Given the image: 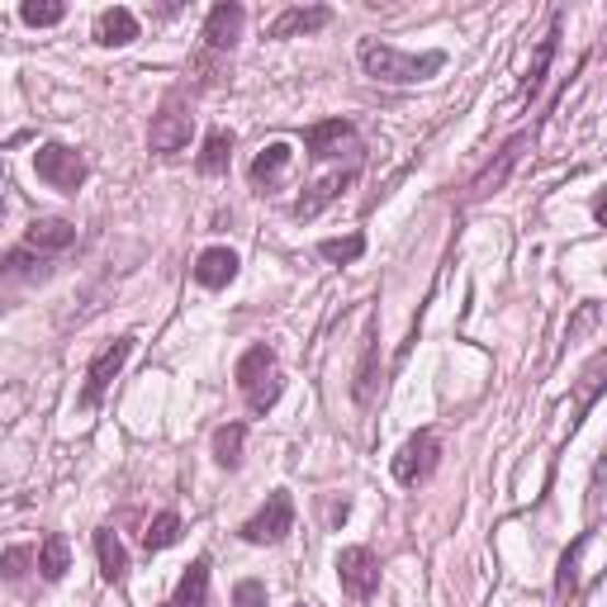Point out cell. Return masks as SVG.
<instances>
[{
	"instance_id": "obj_26",
	"label": "cell",
	"mask_w": 607,
	"mask_h": 607,
	"mask_svg": "<svg viewBox=\"0 0 607 607\" xmlns=\"http://www.w3.org/2000/svg\"><path fill=\"white\" fill-rule=\"evenodd\" d=\"M176 541H181V517L176 513H157L148 523V531H142V546H148V551H167V546H176Z\"/></svg>"
},
{
	"instance_id": "obj_11",
	"label": "cell",
	"mask_w": 607,
	"mask_h": 607,
	"mask_svg": "<svg viewBox=\"0 0 607 607\" xmlns=\"http://www.w3.org/2000/svg\"><path fill=\"white\" fill-rule=\"evenodd\" d=\"M242 24H248V10H242L238 0H224V5H214L209 20H205V48L228 53L242 38Z\"/></svg>"
},
{
	"instance_id": "obj_27",
	"label": "cell",
	"mask_w": 607,
	"mask_h": 607,
	"mask_svg": "<svg viewBox=\"0 0 607 607\" xmlns=\"http://www.w3.org/2000/svg\"><path fill=\"white\" fill-rule=\"evenodd\" d=\"M20 20H24L28 28H53V24L67 20V5H62V0H24V5H20Z\"/></svg>"
},
{
	"instance_id": "obj_18",
	"label": "cell",
	"mask_w": 607,
	"mask_h": 607,
	"mask_svg": "<svg viewBox=\"0 0 607 607\" xmlns=\"http://www.w3.org/2000/svg\"><path fill=\"white\" fill-rule=\"evenodd\" d=\"M67 570H71V546H67L62 531H48V537L38 541V574L48 584H57Z\"/></svg>"
},
{
	"instance_id": "obj_4",
	"label": "cell",
	"mask_w": 607,
	"mask_h": 607,
	"mask_svg": "<svg viewBox=\"0 0 607 607\" xmlns=\"http://www.w3.org/2000/svg\"><path fill=\"white\" fill-rule=\"evenodd\" d=\"M34 171L43 185H53L62 195H77L85 185V157L77 148H62V142H43L34 152Z\"/></svg>"
},
{
	"instance_id": "obj_14",
	"label": "cell",
	"mask_w": 607,
	"mask_h": 607,
	"mask_svg": "<svg viewBox=\"0 0 607 607\" xmlns=\"http://www.w3.org/2000/svg\"><path fill=\"white\" fill-rule=\"evenodd\" d=\"M71 242H77V224H67V219H34L24 228V248H34L38 256L43 252H67Z\"/></svg>"
},
{
	"instance_id": "obj_16",
	"label": "cell",
	"mask_w": 607,
	"mask_h": 607,
	"mask_svg": "<svg viewBox=\"0 0 607 607\" xmlns=\"http://www.w3.org/2000/svg\"><path fill=\"white\" fill-rule=\"evenodd\" d=\"M332 24V10L328 5H295L285 10L276 24H271V38H299V34H318V28Z\"/></svg>"
},
{
	"instance_id": "obj_3",
	"label": "cell",
	"mask_w": 607,
	"mask_h": 607,
	"mask_svg": "<svg viewBox=\"0 0 607 607\" xmlns=\"http://www.w3.org/2000/svg\"><path fill=\"white\" fill-rule=\"evenodd\" d=\"M437 466H442V442H437V432H432V427H423V432H413V437L399 446L394 480L403 489H417V484L432 480V470H437Z\"/></svg>"
},
{
	"instance_id": "obj_10",
	"label": "cell",
	"mask_w": 607,
	"mask_h": 607,
	"mask_svg": "<svg viewBox=\"0 0 607 607\" xmlns=\"http://www.w3.org/2000/svg\"><path fill=\"white\" fill-rule=\"evenodd\" d=\"M304 148H309V157H318V162H328V157H342V148L360 152V142H356V128L346 119H323L304 134Z\"/></svg>"
},
{
	"instance_id": "obj_6",
	"label": "cell",
	"mask_w": 607,
	"mask_h": 607,
	"mask_svg": "<svg viewBox=\"0 0 607 607\" xmlns=\"http://www.w3.org/2000/svg\"><path fill=\"white\" fill-rule=\"evenodd\" d=\"M290 527H295V499H290V489H276V494L262 503V513L242 523V541L276 546V541L290 537Z\"/></svg>"
},
{
	"instance_id": "obj_30",
	"label": "cell",
	"mask_w": 607,
	"mask_h": 607,
	"mask_svg": "<svg viewBox=\"0 0 607 607\" xmlns=\"http://www.w3.org/2000/svg\"><path fill=\"white\" fill-rule=\"evenodd\" d=\"M598 318H603L598 304H580V313L570 318V342H580L584 332H594V328H598Z\"/></svg>"
},
{
	"instance_id": "obj_21",
	"label": "cell",
	"mask_w": 607,
	"mask_h": 607,
	"mask_svg": "<svg viewBox=\"0 0 607 607\" xmlns=\"http://www.w3.org/2000/svg\"><path fill=\"white\" fill-rule=\"evenodd\" d=\"M556 38H560V20H551V34L541 38V48H537V62H531L527 71V81H523V91H517V100H537L541 95V85H546V71H551V57H556Z\"/></svg>"
},
{
	"instance_id": "obj_23",
	"label": "cell",
	"mask_w": 607,
	"mask_h": 607,
	"mask_svg": "<svg viewBox=\"0 0 607 607\" xmlns=\"http://www.w3.org/2000/svg\"><path fill=\"white\" fill-rule=\"evenodd\" d=\"M242 446H248V423H224L214 432V460H219L224 470L242 466Z\"/></svg>"
},
{
	"instance_id": "obj_20",
	"label": "cell",
	"mask_w": 607,
	"mask_h": 607,
	"mask_svg": "<svg viewBox=\"0 0 607 607\" xmlns=\"http://www.w3.org/2000/svg\"><path fill=\"white\" fill-rule=\"evenodd\" d=\"M171 607H209V560L199 556L191 570L181 574V584H176V603Z\"/></svg>"
},
{
	"instance_id": "obj_7",
	"label": "cell",
	"mask_w": 607,
	"mask_h": 607,
	"mask_svg": "<svg viewBox=\"0 0 607 607\" xmlns=\"http://www.w3.org/2000/svg\"><path fill=\"white\" fill-rule=\"evenodd\" d=\"M128 356H134V337H114L105 352L91 360V370H85V385H81V409H95V403L105 399V389L114 385V375L124 370Z\"/></svg>"
},
{
	"instance_id": "obj_12",
	"label": "cell",
	"mask_w": 607,
	"mask_h": 607,
	"mask_svg": "<svg viewBox=\"0 0 607 607\" xmlns=\"http://www.w3.org/2000/svg\"><path fill=\"white\" fill-rule=\"evenodd\" d=\"M356 181V167H346V171H332V176H323V181H313L309 191H304L299 199H295V219H318L332 199H337L346 185Z\"/></svg>"
},
{
	"instance_id": "obj_32",
	"label": "cell",
	"mask_w": 607,
	"mask_h": 607,
	"mask_svg": "<svg viewBox=\"0 0 607 607\" xmlns=\"http://www.w3.org/2000/svg\"><path fill=\"white\" fill-rule=\"evenodd\" d=\"M0 271H5V276H43V256L34 262L28 252H10V256H5V266H0Z\"/></svg>"
},
{
	"instance_id": "obj_29",
	"label": "cell",
	"mask_w": 607,
	"mask_h": 607,
	"mask_svg": "<svg viewBox=\"0 0 607 607\" xmlns=\"http://www.w3.org/2000/svg\"><path fill=\"white\" fill-rule=\"evenodd\" d=\"M370 389H375V328H370V337H366V356H360V375H356V399L366 403V399H370Z\"/></svg>"
},
{
	"instance_id": "obj_31",
	"label": "cell",
	"mask_w": 607,
	"mask_h": 607,
	"mask_svg": "<svg viewBox=\"0 0 607 607\" xmlns=\"http://www.w3.org/2000/svg\"><path fill=\"white\" fill-rule=\"evenodd\" d=\"M233 607H266V584L262 580H242L233 588Z\"/></svg>"
},
{
	"instance_id": "obj_13",
	"label": "cell",
	"mask_w": 607,
	"mask_h": 607,
	"mask_svg": "<svg viewBox=\"0 0 607 607\" xmlns=\"http://www.w3.org/2000/svg\"><path fill=\"white\" fill-rule=\"evenodd\" d=\"M290 162H295V148L290 142H271V148H262L256 152V162L248 167V176H252V185L256 191H276V185L285 181V171H290Z\"/></svg>"
},
{
	"instance_id": "obj_28",
	"label": "cell",
	"mask_w": 607,
	"mask_h": 607,
	"mask_svg": "<svg viewBox=\"0 0 607 607\" xmlns=\"http://www.w3.org/2000/svg\"><path fill=\"white\" fill-rule=\"evenodd\" d=\"M34 560H38L34 546H10V551L0 556V580H5V584H20L24 574H28V565H34Z\"/></svg>"
},
{
	"instance_id": "obj_24",
	"label": "cell",
	"mask_w": 607,
	"mask_h": 607,
	"mask_svg": "<svg viewBox=\"0 0 607 607\" xmlns=\"http://www.w3.org/2000/svg\"><path fill=\"white\" fill-rule=\"evenodd\" d=\"M228 157H233V134L214 128V134L205 138V152H199V171H205V176H224V171H228Z\"/></svg>"
},
{
	"instance_id": "obj_15",
	"label": "cell",
	"mask_w": 607,
	"mask_h": 607,
	"mask_svg": "<svg viewBox=\"0 0 607 607\" xmlns=\"http://www.w3.org/2000/svg\"><path fill=\"white\" fill-rule=\"evenodd\" d=\"M138 38V14L128 5H114V10H100L95 14V43L105 48H124V43Z\"/></svg>"
},
{
	"instance_id": "obj_1",
	"label": "cell",
	"mask_w": 607,
	"mask_h": 607,
	"mask_svg": "<svg viewBox=\"0 0 607 607\" xmlns=\"http://www.w3.org/2000/svg\"><path fill=\"white\" fill-rule=\"evenodd\" d=\"M356 57H360V67H366V77L385 81V85H413V81L437 77L446 67V53H403L380 38H360Z\"/></svg>"
},
{
	"instance_id": "obj_9",
	"label": "cell",
	"mask_w": 607,
	"mask_h": 607,
	"mask_svg": "<svg viewBox=\"0 0 607 607\" xmlns=\"http://www.w3.org/2000/svg\"><path fill=\"white\" fill-rule=\"evenodd\" d=\"M523 148H527V134H517L513 142H503V148H499V162H489V167L480 171V176H474V181L466 185V195H460V199H466V205H474V199L494 195L499 185L508 181V171L517 167V157H523Z\"/></svg>"
},
{
	"instance_id": "obj_5",
	"label": "cell",
	"mask_w": 607,
	"mask_h": 607,
	"mask_svg": "<svg viewBox=\"0 0 607 607\" xmlns=\"http://www.w3.org/2000/svg\"><path fill=\"white\" fill-rule=\"evenodd\" d=\"M337 584L352 603H370L380 594V560H375L370 546H346V551H337Z\"/></svg>"
},
{
	"instance_id": "obj_2",
	"label": "cell",
	"mask_w": 607,
	"mask_h": 607,
	"mask_svg": "<svg viewBox=\"0 0 607 607\" xmlns=\"http://www.w3.org/2000/svg\"><path fill=\"white\" fill-rule=\"evenodd\" d=\"M233 375H238V389H242V399H248L252 413L276 409L285 380H280V366H276V352H271V346H248Z\"/></svg>"
},
{
	"instance_id": "obj_25",
	"label": "cell",
	"mask_w": 607,
	"mask_h": 607,
	"mask_svg": "<svg viewBox=\"0 0 607 607\" xmlns=\"http://www.w3.org/2000/svg\"><path fill=\"white\" fill-rule=\"evenodd\" d=\"M360 252H366V238H360V233L323 238V242H318V256H323V262H332V266H352V262H360Z\"/></svg>"
},
{
	"instance_id": "obj_19",
	"label": "cell",
	"mask_w": 607,
	"mask_h": 607,
	"mask_svg": "<svg viewBox=\"0 0 607 607\" xmlns=\"http://www.w3.org/2000/svg\"><path fill=\"white\" fill-rule=\"evenodd\" d=\"M95 556H100V574H105L110 584H119L124 574H128V551H124V541L114 537L110 527L95 531Z\"/></svg>"
},
{
	"instance_id": "obj_17",
	"label": "cell",
	"mask_w": 607,
	"mask_h": 607,
	"mask_svg": "<svg viewBox=\"0 0 607 607\" xmlns=\"http://www.w3.org/2000/svg\"><path fill=\"white\" fill-rule=\"evenodd\" d=\"M195 280L205 285V290H224L228 280H238V252L228 248H209L195 256Z\"/></svg>"
},
{
	"instance_id": "obj_22",
	"label": "cell",
	"mask_w": 607,
	"mask_h": 607,
	"mask_svg": "<svg viewBox=\"0 0 607 607\" xmlns=\"http://www.w3.org/2000/svg\"><path fill=\"white\" fill-rule=\"evenodd\" d=\"M588 541H594V531H584V537L574 541L565 556H560V574H556V603H570V598H574V588H580V560H584V551H588Z\"/></svg>"
},
{
	"instance_id": "obj_8",
	"label": "cell",
	"mask_w": 607,
	"mask_h": 607,
	"mask_svg": "<svg viewBox=\"0 0 607 607\" xmlns=\"http://www.w3.org/2000/svg\"><path fill=\"white\" fill-rule=\"evenodd\" d=\"M195 134V114L191 110H181V105H167L162 114H152V128H148V142H152V152H181L185 142H191Z\"/></svg>"
}]
</instances>
